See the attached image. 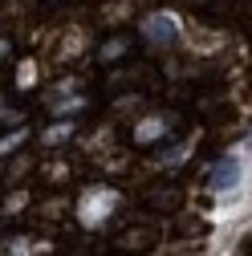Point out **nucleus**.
<instances>
[{
    "label": "nucleus",
    "instance_id": "nucleus-2",
    "mask_svg": "<svg viewBox=\"0 0 252 256\" xmlns=\"http://www.w3.org/2000/svg\"><path fill=\"white\" fill-rule=\"evenodd\" d=\"M150 33H154V37H163V41H171V37H175V28H171V20H159V16H154V20H150Z\"/></svg>",
    "mask_w": 252,
    "mask_h": 256
},
{
    "label": "nucleus",
    "instance_id": "nucleus-1",
    "mask_svg": "<svg viewBox=\"0 0 252 256\" xmlns=\"http://www.w3.org/2000/svg\"><path fill=\"white\" fill-rule=\"evenodd\" d=\"M236 183H240V163H236V158H220V163L212 167V187L216 191H228Z\"/></svg>",
    "mask_w": 252,
    "mask_h": 256
}]
</instances>
